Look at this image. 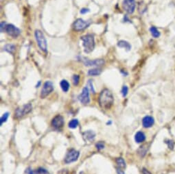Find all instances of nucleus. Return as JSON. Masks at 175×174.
Returning a JSON list of instances; mask_svg holds the SVG:
<instances>
[{"mask_svg":"<svg viewBox=\"0 0 175 174\" xmlns=\"http://www.w3.org/2000/svg\"><path fill=\"white\" fill-rule=\"evenodd\" d=\"M99 104L103 110H109L114 103V97L109 89H104L99 96Z\"/></svg>","mask_w":175,"mask_h":174,"instance_id":"nucleus-1","label":"nucleus"},{"mask_svg":"<svg viewBox=\"0 0 175 174\" xmlns=\"http://www.w3.org/2000/svg\"><path fill=\"white\" fill-rule=\"evenodd\" d=\"M80 39L82 41V45L84 47V51L86 53H91L95 47L94 36L92 34H86L82 36Z\"/></svg>","mask_w":175,"mask_h":174,"instance_id":"nucleus-2","label":"nucleus"},{"mask_svg":"<svg viewBox=\"0 0 175 174\" xmlns=\"http://www.w3.org/2000/svg\"><path fill=\"white\" fill-rule=\"evenodd\" d=\"M34 36H35L36 41L37 42V44L38 47H40V49H41L43 51L47 52V41H46V39L45 36H44V34H43V32H42L41 30H35V32H34Z\"/></svg>","mask_w":175,"mask_h":174,"instance_id":"nucleus-3","label":"nucleus"},{"mask_svg":"<svg viewBox=\"0 0 175 174\" xmlns=\"http://www.w3.org/2000/svg\"><path fill=\"white\" fill-rule=\"evenodd\" d=\"M91 24V21H84L82 19H78L75 21L74 24H73V28L76 31H82L88 27Z\"/></svg>","mask_w":175,"mask_h":174,"instance_id":"nucleus-4","label":"nucleus"},{"mask_svg":"<svg viewBox=\"0 0 175 174\" xmlns=\"http://www.w3.org/2000/svg\"><path fill=\"white\" fill-rule=\"evenodd\" d=\"M32 108V106L31 104H28L24 105L22 107H19L15 110V116L17 119L22 118L31 111Z\"/></svg>","mask_w":175,"mask_h":174,"instance_id":"nucleus-5","label":"nucleus"},{"mask_svg":"<svg viewBox=\"0 0 175 174\" xmlns=\"http://www.w3.org/2000/svg\"><path fill=\"white\" fill-rule=\"evenodd\" d=\"M54 91V85L51 81H46L43 86L41 91V97L42 99L45 98Z\"/></svg>","mask_w":175,"mask_h":174,"instance_id":"nucleus-6","label":"nucleus"},{"mask_svg":"<svg viewBox=\"0 0 175 174\" xmlns=\"http://www.w3.org/2000/svg\"><path fill=\"white\" fill-rule=\"evenodd\" d=\"M122 7L128 14H132L135 10V0H124L122 2Z\"/></svg>","mask_w":175,"mask_h":174,"instance_id":"nucleus-7","label":"nucleus"},{"mask_svg":"<svg viewBox=\"0 0 175 174\" xmlns=\"http://www.w3.org/2000/svg\"><path fill=\"white\" fill-rule=\"evenodd\" d=\"M80 60L86 67H100L105 64V60L103 59H96L91 60L84 57H80Z\"/></svg>","mask_w":175,"mask_h":174,"instance_id":"nucleus-8","label":"nucleus"},{"mask_svg":"<svg viewBox=\"0 0 175 174\" xmlns=\"http://www.w3.org/2000/svg\"><path fill=\"white\" fill-rule=\"evenodd\" d=\"M80 156V153L76 150H70L67 153L66 156L65 158V162L67 164L71 163V162H75L78 160Z\"/></svg>","mask_w":175,"mask_h":174,"instance_id":"nucleus-9","label":"nucleus"},{"mask_svg":"<svg viewBox=\"0 0 175 174\" xmlns=\"http://www.w3.org/2000/svg\"><path fill=\"white\" fill-rule=\"evenodd\" d=\"M5 32H6L10 36L13 37V39H15V38L18 37L19 34H21V30L16 26H15L14 25L7 24L6 27Z\"/></svg>","mask_w":175,"mask_h":174,"instance_id":"nucleus-10","label":"nucleus"},{"mask_svg":"<svg viewBox=\"0 0 175 174\" xmlns=\"http://www.w3.org/2000/svg\"><path fill=\"white\" fill-rule=\"evenodd\" d=\"M78 99L82 104H88L90 102L89 97V89L87 87H84L82 89V93L78 96Z\"/></svg>","mask_w":175,"mask_h":174,"instance_id":"nucleus-11","label":"nucleus"},{"mask_svg":"<svg viewBox=\"0 0 175 174\" xmlns=\"http://www.w3.org/2000/svg\"><path fill=\"white\" fill-rule=\"evenodd\" d=\"M64 125V118L61 115H57L52 121V125L56 129H60Z\"/></svg>","mask_w":175,"mask_h":174,"instance_id":"nucleus-12","label":"nucleus"},{"mask_svg":"<svg viewBox=\"0 0 175 174\" xmlns=\"http://www.w3.org/2000/svg\"><path fill=\"white\" fill-rule=\"evenodd\" d=\"M154 123H155V119L151 116H146L142 119V125L146 128H151Z\"/></svg>","mask_w":175,"mask_h":174,"instance_id":"nucleus-13","label":"nucleus"},{"mask_svg":"<svg viewBox=\"0 0 175 174\" xmlns=\"http://www.w3.org/2000/svg\"><path fill=\"white\" fill-rule=\"evenodd\" d=\"M82 136H83V139L86 142V141L87 142H91V141H93L94 139H95L96 134L91 130H87L84 132Z\"/></svg>","mask_w":175,"mask_h":174,"instance_id":"nucleus-14","label":"nucleus"},{"mask_svg":"<svg viewBox=\"0 0 175 174\" xmlns=\"http://www.w3.org/2000/svg\"><path fill=\"white\" fill-rule=\"evenodd\" d=\"M145 140L146 135L144 134V133L142 132H138L136 133V134L135 135V141L137 143H143Z\"/></svg>","mask_w":175,"mask_h":174,"instance_id":"nucleus-15","label":"nucleus"},{"mask_svg":"<svg viewBox=\"0 0 175 174\" xmlns=\"http://www.w3.org/2000/svg\"><path fill=\"white\" fill-rule=\"evenodd\" d=\"M118 46L121 48H124L126 51H130L131 49V45L126 41H120L118 43Z\"/></svg>","mask_w":175,"mask_h":174,"instance_id":"nucleus-16","label":"nucleus"},{"mask_svg":"<svg viewBox=\"0 0 175 174\" xmlns=\"http://www.w3.org/2000/svg\"><path fill=\"white\" fill-rule=\"evenodd\" d=\"M15 49H16V47H15V45H13V44H7V45H6L3 47V50H5L10 53H12V54L14 53Z\"/></svg>","mask_w":175,"mask_h":174,"instance_id":"nucleus-17","label":"nucleus"},{"mask_svg":"<svg viewBox=\"0 0 175 174\" xmlns=\"http://www.w3.org/2000/svg\"><path fill=\"white\" fill-rule=\"evenodd\" d=\"M60 85H61V89H62L63 91L65 93L67 92L69 89H70V83H69V82L65 80H63L61 82Z\"/></svg>","mask_w":175,"mask_h":174,"instance_id":"nucleus-18","label":"nucleus"},{"mask_svg":"<svg viewBox=\"0 0 175 174\" xmlns=\"http://www.w3.org/2000/svg\"><path fill=\"white\" fill-rule=\"evenodd\" d=\"M101 72L102 70L99 68L92 69L89 70V71H88V75L91 76H99L100 74L101 73Z\"/></svg>","mask_w":175,"mask_h":174,"instance_id":"nucleus-19","label":"nucleus"},{"mask_svg":"<svg viewBox=\"0 0 175 174\" xmlns=\"http://www.w3.org/2000/svg\"><path fill=\"white\" fill-rule=\"evenodd\" d=\"M115 162H116V164H118L119 168H121V169H124V168H126V162L124 161V160L122 158H116Z\"/></svg>","mask_w":175,"mask_h":174,"instance_id":"nucleus-20","label":"nucleus"},{"mask_svg":"<svg viewBox=\"0 0 175 174\" xmlns=\"http://www.w3.org/2000/svg\"><path fill=\"white\" fill-rule=\"evenodd\" d=\"M150 32L152 34V36L155 38H158L160 36V32L157 29V28H155V26H152L151 28H150Z\"/></svg>","mask_w":175,"mask_h":174,"instance_id":"nucleus-21","label":"nucleus"},{"mask_svg":"<svg viewBox=\"0 0 175 174\" xmlns=\"http://www.w3.org/2000/svg\"><path fill=\"white\" fill-rule=\"evenodd\" d=\"M147 150H148L147 145H142V146L140 147L139 150H138V154H139L140 156L143 157V156H145L146 154Z\"/></svg>","mask_w":175,"mask_h":174,"instance_id":"nucleus-22","label":"nucleus"},{"mask_svg":"<svg viewBox=\"0 0 175 174\" xmlns=\"http://www.w3.org/2000/svg\"><path fill=\"white\" fill-rule=\"evenodd\" d=\"M78 125V119H72V121H70V123H69V128H72V129H74V128H77V126Z\"/></svg>","mask_w":175,"mask_h":174,"instance_id":"nucleus-23","label":"nucleus"},{"mask_svg":"<svg viewBox=\"0 0 175 174\" xmlns=\"http://www.w3.org/2000/svg\"><path fill=\"white\" fill-rule=\"evenodd\" d=\"M9 116V113L8 112H6L3 114V116L1 117V119H0V122H1V125H2L3 123H5L6 121H7L8 118Z\"/></svg>","mask_w":175,"mask_h":174,"instance_id":"nucleus-24","label":"nucleus"},{"mask_svg":"<svg viewBox=\"0 0 175 174\" xmlns=\"http://www.w3.org/2000/svg\"><path fill=\"white\" fill-rule=\"evenodd\" d=\"M73 83H74V85L75 86H77L79 84V81H80V77L78 75H74L73 76Z\"/></svg>","mask_w":175,"mask_h":174,"instance_id":"nucleus-25","label":"nucleus"},{"mask_svg":"<svg viewBox=\"0 0 175 174\" xmlns=\"http://www.w3.org/2000/svg\"><path fill=\"white\" fill-rule=\"evenodd\" d=\"M121 92H122V95L123 97H126V95H127L128 92V87H126V86H124V87H122V91H121Z\"/></svg>","mask_w":175,"mask_h":174,"instance_id":"nucleus-26","label":"nucleus"},{"mask_svg":"<svg viewBox=\"0 0 175 174\" xmlns=\"http://www.w3.org/2000/svg\"><path fill=\"white\" fill-rule=\"evenodd\" d=\"M166 143L168 145V148H170V150H173L174 147V143L173 142L172 140H166Z\"/></svg>","mask_w":175,"mask_h":174,"instance_id":"nucleus-27","label":"nucleus"},{"mask_svg":"<svg viewBox=\"0 0 175 174\" xmlns=\"http://www.w3.org/2000/svg\"><path fill=\"white\" fill-rule=\"evenodd\" d=\"M86 87L88 88V89H89L91 90V91H92L93 93H95V90H94L93 86V83H92V81L91 80H89V81L87 82V86H86Z\"/></svg>","mask_w":175,"mask_h":174,"instance_id":"nucleus-28","label":"nucleus"},{"mask_svg":"<svg viewBox=\"0 0 175 174\" xmlns=\"http://www.w3.org/2000/svg\"><path fill=\"white\" fill-rule=\"evenodd\" d=\"M36 172L37 174H49L47 170L43 169V168H39V169L36 170Z\"/></svg>","mask_w":175,"mask_h":174,"instance_id":"nucleus-29","label":"nucleus"},{"mask_svg":"<svg viewBox=\"0 0 175 174\" xmlns=\"http://www.w3.org/2000/svg\"><path fill=\"white\" fill-rule=\"evenodd\" d=\"M96 147L98 150H102V149L105 148V144L102 142H98V143H96Z\"/></svg>","mask_w":175,"mask_h":174,"instance_id":"nucleus-30","label":"nucleus"},{"mask_svg":"<svg viewBox=\"0 0 175 174\" xmlns=\"http://www.w3.org/2000/svg\"><path fill=\"white\" fill-rule=\"evenodd\" d=\"M6 26H7V24L5 21H2L1 23V25H0V30H1V33L3 32H5V29Z\"/></svg>","mask_w":175,"mask_h":174,"instance_id":"nucleus-31","label":"nucleus"},{"mask_svg":"<svg viewBox=\"0 0 175 174\" xmlns=\"http://www.w3.org/2000/svg\"><path fill=\"white\" fill-rule=\"evenodd\" d=\"M90 12L89 9H88V8H82V9H81V10H80V14H82V15H84V14H86V13H87V12Z\"/></svg>","mask_w":175,"mask_h":174,"instance_id":"nucleus-32","label":"nucleus"},{"mask_svg":"<svg viewBox=\"0 0 175 174\" xmlns=\"http://www.w3.org/2000/svg\"><path fill=\"white\" fill-rule=\"evenodd\" d=\"M116 171H117V173H118V174H125L124 172L123 171L122 169H121V168H117Z\"/></svg>","mask_w":175,"mask_h":174,"instance_id":"nucleus-33","label":"nucleus"},{"mask_svg":"<svg viewBox=\"0 0 175 174\" xmlns=\"http://www.w3.org/2000/svg\"><path fill=\"white\" fill-rule=\"evenodd\" d=\"M142 174H151V173L149 171H148L147 169H142Z\"/></svg>","mask_w":175,"mask_h":174,"instance_id":"nucleus-34","label":"nucleus"},{"mask_svg":"<svg viewBox=\"0 0 175 174\" xmlns=\"http://www.w3.org/2000/svg\"><path fill=\"white\" fill-rule=\"evenodd\" d=\"M26 173H28V174H34V171H32V169H27V171H26Z\"/></svg>","mask_w":175,"mask_h":174,"instance_id":"nucleus-35","label":"nucleus"},{"mask_svg":"<svg viewBox=\"0 0 175 174\" xmlns=\"http://www.w3.org/2000/svg\"><path fill=\"white\" fill-rule=\"evenodd\" d=\"M40 85H41V82H40V81H39V82H38V85H36V87H39V86H40Z\"/></svg>","mask_w":175,"mask_h":174,"instance_id":"nucleus-36","label":"nucleus"}]
</instances>
